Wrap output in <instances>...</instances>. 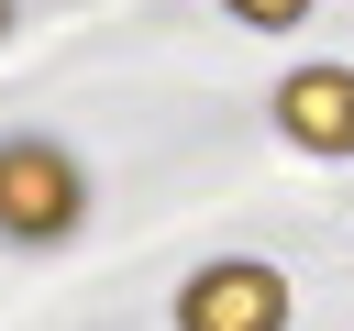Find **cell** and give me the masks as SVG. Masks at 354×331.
<instances>
[{
    "mask_svg": "<svg viewBox=\"0 0 354 331\" xmlns=\"http://www.w3.org/2000/svg\"><path fill=\"white\" fill-rule=\"evenodd\" d=\"M77 210H88V188H77V166L55 143H11L0 154V232L11 243H66Z\"/></svg>",
    "mask_w": 354,
    "mask_h": 331,
    "instance_id": "obj_1",
    "label": "cell"
},
{
    "mask_svg": "<svg viewBox=\"0 0 354 331\" xmlns=\"http://www.w3.org/2000/svg\"><path fill=\"white\" fill-rule=\"evenodd\" d=\"M177 331H288V276L277 265H210V276H188Z\"/></svg>",
    "mask_w": 354,
    "mask_h": 331,
    "instance_id": "obj_2",
    "label": "cell"
},
{
    "mask_svg": "<svg viewBox=\"0 0 354 331\" xmlns=\"http://www.w3.org/2000/svg\"><path fill=\"white\" fill-rule=\"evenodd\" d=\"M277 132L299 154H354V66H299L277 88Z\"/></svg>",
    "mask_w": 354,
    "mask_h": 331,
    "instance_id": "obj_3",
    "label": "cell"
},
{
    "mask_svg": "<svg viewBox=\"0 0 354 331\" xmlns=\"http://www.w3.org/2000/svg\"><path fill=\"white\" fill-rule=\"evenodd\" d=\"M232 22H254V33H288V22H310V0H221Z\"/></svg>",
    "mask_w": 354,
    "mask_h": 331,
    "instance_id": "obj_4",
    "label": "cell"
},
{
    "mask_svg": "<svg viewBox=\"0 0 354 331\" xmlns=\"http://www.w3.org/2000/svg\"><path fill=\"white\" fill-rule=\"evenodd\" d=\"M0 33H11V0H0Z\"/></svg>",
    "mask_w": 354,
    "mask_h": 331,
    "instance_id": "obj_5",
    "label": "cell"
}]
</instances>
